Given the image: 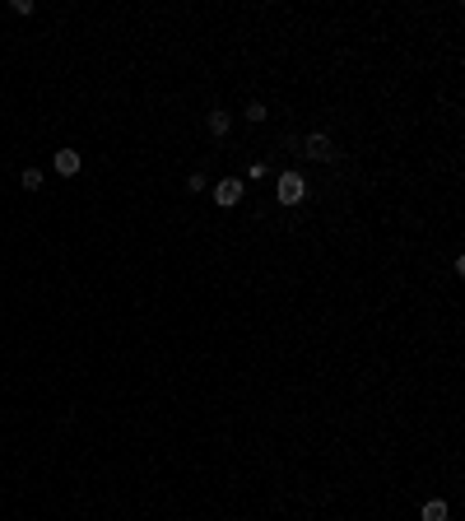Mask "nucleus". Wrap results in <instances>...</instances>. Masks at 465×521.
Here are the masks:
<instances>
[{
    "label": "nucleus",
    "instance_id": "nucleus-6",
    "mask_svg": "<svg viewBox=\"0 0 465 521\" xmlns=\"http://www.w3.org/2000/svg\"><path fill=\"white\" fill-rule=\"evenodd\" d=\"M210 131L223 135V131H228V112H210Z\"/></svg>",
    "mask_w": 465,
    "mask_h": 521
},
{
    "label": "nucleus",
    "instance_id": "nucleus-2",
    "mask_svg": "<svg viewBox=\"0 0 465 521\" xmlns=\"http://www.w3.org/2000/svg\"><path fill=\"white\" fill-rule=\"evenodd\" d=\"M214 200L219 205H237V200H242V182H237V177H223V182L214 186Z\"/></svg>",
    "mask_w": 465,
    "mask_h": 521
},
{
    "label": "nucleus",
    "instance_id": "nucleus-3",
    "mask_svg": "<svg viewBox=\"0 0 465 521\" xmlns=\"http://www.w3.org/2000/svg\"><path fill=\"white\" fill-rule=\"evenodd\" d=\"M51 163H56V172H61V177H75V172H79V154H75V149H56V158H51Z\"/></svg>",
    "mask_w": 465,
    "mask_h": 521
},
{
    "label": "nucleus",
    "instance_id": "nucleus-4",
    "mask_svg": "<svg viewBox=\"0 0 465 521\" xmlns=\"http://www.w3.org/2000/svg\"><path fill=\"white\" fill-rule=\"evenodd\" d=\"M303 154H307V158H330V140H326V135H312Z\"/></svg>",
    "mask_w": 465,
    "mask_h": 521
},
{
    "label": "nucleus",
    "instance_id": "nucleus-1",
    "mask_svg": "<svg viewBox=\"0 0 465 521\" xmlns=\"http://www.w3.org/2000/svg\"><path fill=\"white\" fill-rule=\"evenodd\" d=\"M303 191H307V182H303V172H284V177H279V186H275L279 205H298V200H303Z\"/></svg>",
    "mask_w": 465,
    "mask_h": 521
},
{
    "label": "nucleus",
    "instance_id": "nucleus-5",
    "mask_svg": "<svg viewBox=\"0 0 465 521\" xmlns=\"http://www.w3.org/2000/svg\"><path fill=\"white\" fill-rule=\"evenodd\" d=\"M423 521H447V503H442V498L423 503Z\"/></svg>",
    "mask_w": 465,
    "mask_h": 521
},
{
    "label": "nucleus",
    "instance_id": "nucleus-7",
    "mask_svg": "<svg viewBox=\"0 0 465 521\" xmlns=\"http://www.w3.org/2000/svg\"><path fill=\"white\" fill-rule=\"evenodd\" d=\"M24 186H28V191H37V186H42V172L28 168V172H24Z\"/></svg>",
    "mask_w": 465,
    "mask_h": 521
}]
</instances>
